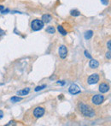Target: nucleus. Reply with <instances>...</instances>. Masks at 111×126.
<instances>
[{
  "label": "nucleus",
  "instance_id": "2",
  "mask_svg": "<svg viewBox=\"0 0 111 126\" xmlns=\"http://www.w3.org/2000/svg\"><path fill=\"white\" fill-rule=\"evenodd\" d=\"M44 25H45V23L43 22V21L36 19V20L32 22L31 28L33 31H38V30H41L44 28Z\"/></svg>",
  "mask_w": 111,
  "mask_h": 126
},
{
  "label": "nucleus",
  "instance_id": "21",
  "mask_svg": "<svg viewBox=\"0 0 111 126\" xmlns=\"http://www.w3.org/2000/svg\"><path fill=\"white\" fill-rule=\"evenodd\" d=\"M106 58H109V59H110V51H109V52L106 53Z\"/></svg>",
  "mask_w": 111,
  "mask_h": 126
},
{
  "label": "nucleus",
  "instance_id": "3",
  "mask_svg": "<svg viewBox=\"0 0 111 126\" xmlns=\"http://www.w3.org/2000/svg\"><path fill=\"white\" fill-rule=\"evenodd\" d=\"M103 100H104V97H103V95H101V94L94 95V96L92 97V99H91L92 103L94 105H97V106H98V105H101L102 103L103 102Z\"/></svg>",
  "mask_w": 111,
  "mask_h": 126
},
{
  "label": "nucleus",
  "instance_id": "16",
  "mask_svg": "<svg viewBox=\"0 0 111 126\" xmlns=\"http://www.w3.org/2000/svg\"><path fill=\"white\" fill-rule=\"evenodd\" d=\"M70 14H71V16H79L80 15V12L76 10H74L70 11Z\"/></svg>",
  "mask_w": 111,
  "mask_h": 126
},
{
  "label": "nucleus",
  "instance_id": "23",
  "mask_svg": "<svg viewBox=\"0 0 111 126\" xmlns=\"http://www.w3.org/2000/svg\"><path fill=\"white\" fill-rule=\"evenodd\" d=\"M9 11H10V10H9V9H6V10H2V14H6L7 13V12H9Z\"/></svg>",
  "mask_w": 111,
  "mask_h": 126
},
{
  "label": "nucleus",
  "instance_id": "19",
  "mask_svg": "<svg viewBox=\"0 0 111 126\" xmlns=\"http://www.w3.org/2000/svg\"><path fill=\"white\" fill-rule=\"evenodd\" d=\"M102 3L104 5H108L109 4V0H101Z\"/></svg>",
  "mask_w": 111,
  "mask_h": 126
},
{
  "label": "nucleus",
  "instance_id": "13",
  "mask_svg": "<svg viewBox=\"0 0 111 126\" xmlns=\"http://www.w3.org/2000/svg\"><path fill=\"white\" fill-rule=\"evenodd\" d=\"M57 29H58V31H59V33H61V34H62V35H67V31L66 30L64 29V28H63V27L62 26H58L57 27Z\"/></svg>",
  "mask_w": 111,
  "mask_h": 126
},
{
  "label": "nucleus",
  "instance_id": "15",
  "mask_svg": "<svg viewBox=\"0 0 111 126\" xmlns=\"http://www.w3.org/2000/svg\"><path fill=\"white\" fill-rule=\"evenodd\" d=\"M22 99L21 98V97H16V96H14L12 97L11 99H10V100H11V102L13 103H16V102H19V101H21Z\"/></svg>",
  "mask_w": 111,
  "mask_h": 126
},
{
  "label": "nucleus",
  "instance_id": "22",
  "mask_svg": "<svg viewBox=\"0 0 111 126\" xmlns=\"http://www.w3.org/2000/svg\"><path fill=\"white\" fill-rule=\"evenodd\" d=\"M110 43H111V41H110V40H109V41H108V44H107V46H108V48H109V50H110V49H111Z\"/></svg>",
  "mask_w": 111,
  "mask_h": 126
},
{
  "label": "nucleus",
  "instance_id": "24",
  "mask_svg": "<svg viewBox=\"0 0 111 126\" xmlns=\"http://www.w3.org/2000/svg\"><path fill=\"white\" fill-rule=\"evenodd\" d=\"M3 111H1V110H0V119H2V118H3Z\"/></svg>",
  "mask_w": 111,
  "mask_h": 126
},
{
  "label": "nucleus",
  "instance_id": "20",
  "mask_svg": "<svg viewBox=\"0 0 111 126\" xmlns=\"http://www.w3.org/2000/svg\"><path fill=\"white\" fill-rule=\"evenodd\" d=\"M4 33H5V32L3 31V30L2 29V28H0V37H1L2 35H3V34H4Z\"/></svg>",
  "mask_w": 111,
  "mask_h": 126
},
{
  "label": "nucleus",
  "instance_id": "18",
  "mask_svg": "<svg viewBox=\"0 0 111 126\" xmlns=\"http://www.w3.org/2000/svg\"><path fill=\"white\" fill-rule=\"evenodd\" d=\"M85 55H86V58H90V59H91V56L89 54V52H88L87 51H85Z\"/></svg>",
  "mask_w": 111,
  "mask_h": 126
},
{
  "label": "nucleus",
  "instance_id": "25",
  "mask_svg": "<svg viewBox=\"0 0 111 126\" xmlns=\"http://www.w3.org/2000/svg\"><path fill=\"white\" fill-rule=\"evenodd\" d=\"M57 83H58V84H60V85H64L66 82H65V81H57Z\"/></svg>",
  "mask_w": 111,
  "mask_h": 126
},
{
  "label": "nucleus",
  "instance_id": "5",
  "mask_svg": "<svg viewBox=\"0 0 111 126\" xmlns=\"http://www.w3.org/2000/svg\"><path fill=\"white\" fill-rule=\"evenodd\" d=\"M68 91L71 94H77L80 93V88L78 85L76 84H72L68 88Z\"/></svg>",
  "mask_w": 111,
  "mask_h": 126
},
{
  "label": "nucleus",
  "instance_id": "4",
  "mask_svg": "<svg viewBox=\"0 0 111 126\" xmlns=\"http://www.w3.org/2000/svg\"><path fill=\"white\" fill-rule=\"evenodd\" d=\"M44 114H45V108L40 107V106L36 107L34 109V111H33V116H34L35 118H41Z\"/></svg>",
  "mask_w": 111,
  "mask_h": 126
},
{
  "label": "nucleus",
  "instance_id": "6",
  "mask_svg": "<svg viewBox=\"0 0 111 126\" xmlns=\"http://www.w3.org/2000/svg\"><path fill=\"white\" fill-rule=\"evenodd\" d=\"M98 81H99V76L98 74H92V75H91L89 76V78H88V83L91 85L96 84V83L98 82Z\"/></svg>",
  "mask_w": 111,
  "mask_h": 126
},
{
  "label": "nucleus",
  "instance_id": "7",
  "mask_svg": "<svg viewBox=\"0 0 111 126\" xmlns=\"http://www.w3.org/2000/svg\"><path fill=\"white\" fill-rule=\"evenodd\" d=\"M59 56L61 57L62 58H65L67 57V54H68V49L65 46H61L59 47Z\"/></svg>",
  "mask_w": 111,
  "mask_h": 126
},
{
  "label": "nucleus",
  "instance_id": "9",
  "mask_svg": "<svg viewBox=\"0 0 111 126\" xmlns=\"http://www.w3.org/2000/svg\"><path fill=\"white\" fill-rule=\"evenodd\" d=\"M30 92V88H24L22 90H20V91L17 92V94L21 95V96H25V95H27Z\"/></svg>",
  "mask_w": 111,
  "mask_h": 126
},
{
  "label": "nucleus",
  "instance_id": "12",
  "mask_svg": "<svg viewBox=\"0 0 111 126\" xmlns=\"http://www.w3.org/2000/svg\"><path fill=\"white\" fill-rule=\"evenodd\" d=\"M92 35H93V32L91 30H89V31L86 32V33H85V39L86 40H90L92 37Z\"/></svg>",
  "mask_w": 111,
  "mask_h": 126
},
{
  "label": "nucleus",
  "instance_id": "8",
  "mask_svg": "<svg viewBox=\"0 0 111 126\" xmlns=\"http://www.w3.org/2000/svg\"><path fill=\"white\" fill-rule=\"evenodd\" d=\"M109 89H110V87L106 83H102L99 86V91L101 93H106V92L109 91Z\"/></svg>",
  "mask_w": 111,
  "mask_h": 126
},
{
  "label": "nucleus",
  "instance_id": "17",
  "mask_svg": "<svg viewBox=\"0 0 111 126\" xmlns=\"http://www.w3.org/2000/svg\"><path fill=\"white\" fill-rule=\"evenodd\" d=\"M45 88H46V86H45V85H43V86H38V87H37V88H35V91H36V92L40 91V90L44 89Z\"/></svg>",
  "mask_w": 111,
  "mask_h": 126
},
{
  "label": "nucleus",
  "instance_id": "10",
  "mask_svg": "<svg viewBox=\"0 0 111 126\" xmlns=\"http://www.w3.org/2000/svg\"><path fill=\"white\" fill-rule=\"evenodd\" d=\"M51 20H52L51 16L50 15H48V14H45V15H44L42 16V21H43L44 23H49Z\"/></svg>",
  "mask_w": 111,
  "mask_h": 126
},
{
  "label": "nucleus",
  "instance_id": "1",
  "mask_svg": "<svg viewBox=\"0 0 111 126\" xmlns=\"http://www.w3.org/2000/svg\"><path fill=\"white\" fill-rule=\"evenodd\" d=\"M79 110H80V113L83 116L88 117V118H93L95 116V111L91 106L89 105L85 104V103H80L79 104Z\"/></svg>",
  "mask_w": 111,
  "mask_h": 126
},
{
  "label": "nucleus",
  "instance_id": "26",
  "mask_svg": "<svg viewBox=\"0 0 111 126\" xmlns=\"http://www.w3.org/2000/svg\"><path fill=\"white\" fill-rule=\"evenodd\" d=\"M3 9H4V7H3V5H0V11H2V10H3Z\"/></svg>",
  "mask_w": 111,
  "mask_h": 126
},
{
  "label": "nucleus",
  "instance_id": "14",
  "mask_svg": "<svg viewBox=\"0 0 111 126\" xmlns=\"http://www.w3.org/2000/svg\"><path fill=\"white\" fill-rule=\"evenodd\" d=\"M55 31H56V29L54 28V27H52V26H50V27H48V28H46V32L48 33H50V34H53V33H55Z\"/></svg>",
  "mask_w": 111,
  "mask_h": 126
},
{
  "label": "nucleus",
  "instance_id": "11",
  "mask_svg": "<svg viewBox=\"0 0 111 126\" xmlns=\"http://www.w3.org/2000/svg\"><path fill=\"white\" fill-rule=\"evenodd\" d=\"M98 66H99V63H98L97 60L91 59V61H90V67H91V68L96 69V68H98Z\"/></svg>",
  "mask_w": 111,
  "mask_h": 126
}]
</instances>
